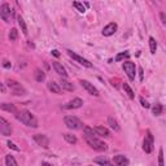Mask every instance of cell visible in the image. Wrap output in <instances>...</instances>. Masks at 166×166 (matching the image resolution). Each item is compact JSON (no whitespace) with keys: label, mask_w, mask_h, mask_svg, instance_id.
<instances>
[{"label":"cell","mask_w":166,"mask_h":166,"mask_svg":"<svg viewBox=\"0 0 166 166\" xmlns=\"http://www.w3.org/2000/svg\"><path fill=\"white\" fill-rule=\"evenodd\" d=\"M95 131H96V134H97V136H104V138L110 136V132H109V130H108L107 127H104V126H96Z\"/></svg>","instance_id":"2e32d148"},{"label":"cell","mask_w":166,"mask_h":166,"mask_svg":"<svg viewBox=\"0 0 166 166\" xmlns=\"http://www.w3.org/2000/svg\"><path fill=\"white\" fill-rule=\"evenodd\" d=\"M140 104H142V107L143 108H149V103L147 101V100H144V97H140Z\"/></svg>","instance_id":"e575fe53"},{"label":"cell","mask_w":166,"mask_h":166,"mask_svg":"<svg viewBox=\"0 0 166 166\" xmlns=\"http://www.w3.org/2000/svg\"><path fill=\"white\" fill-rule=\"evenodd\" d=\"M17 38H18V31H17V29H12L11 33H9V40L14 42Z\"/></svg>","instance_id":"4dcf8cb0"},{"label":"cell","mask_w":166,"mask_h":166,"mask_svg":"<svg viewBox=\"0 0 166 166\" xmlns=\"http://www.w3.org/2000/svg\"><path fill=\"white\" fill-rule=\"evenodd\" d=\"M66 52H68V55L70 56V57H72L73 60H75L77 62H79L81 65H83V66H86V68H92V62H90L88 60L83 59L82 56L77 55V53H74V52H73V51H70V49H68Z\"/></svg>","instance_id":"ba28073f"},{"label":"cell","mask_w":166,"mask_h":166,"mask_svg":"<svg viewBox=\"0 0 166 166\" xmlns=\"http://www.w3.org/2000/svg\"><path fill=\"white\" fill-rule=\"evenodd\" d=\"M108 125L110 126V127L114 130V131H117V132H120V131H121V127H120L118 122L113 118V117H108Z\"/></svg>","instance_id":"ffe728a7"},{"label":"cell","mask_w":166,"mask_h":166,"mask_svg":"<svg viewBox=\"0 0 166 166\" xmlns=\"http://www.w3.org/2000/svg\"><path fill=\"white\" fill-rule=\"evenodd\" d=\"M42 166H52V165L48 164V162H42Z\"/></svg>","instance_id":"ab89813d"},{"label":"cell","mask_w":166,"mask_h":166,"mask_svg":"<svg viewBox=\"0 0 166 166\" xmlns=\"http://www.w3.org/2000/svg\"><path fill=\"white\" fill-rule=\"evenodd\" d=\"M86 139V142L87 144L92 148V149L95 151H99V152H104V151H107L108 149V147H107V144L105 143H103V142H100L97 138H92V136H85Z\"/></svg>","instance_id":"7a4b0ae2"},{"label":"cell","mask_w":166,"mask_h":166,"mask_svg":"<svg viewBox=\"0 0 166 166\" xmlns=\"http://www.w3.org/2000/svg\"><path fill=\"white\" fill-rule=\"evenodd\" d=\"M123 90H125L126 95H127L130 99H134V97H135V95H134V91L131 90V87L127 85V83H123Z\"/></svg>","instance_id":"4316f807"},{"label":"cell","mask_w":166,"mask_h":166,"mask_svg":"<svg viewBox=\"0 0 166 166\" xmlns=\"http://www.w3.org/2000/svg\"><path fill=\"white\" fill-rule=\"evenodd\" d=\"M122 69L125 70V73L127 74V77H129V79L131 82H134L135 81V72H136V66H135V64L134 62H131V61H126V62L122 64Z\"/></svg>","instance_id":"277c9868"},{"label":"cell","mask_w":166,"mask_h":166,"mask_svg":"<svg viewBox=\"0 0 166 166\" xmlns=\"http://www.w3.org/2000/svg\"><path fill=\"white\" fill-rule=\"evenodd\" d=\"M64 122H65V125H66V127L70 129V130H79L82 127H85L82 123V121L78 120L77 117H73V116H66L64 118Z\"/></svg>","instance_id":"3957f363"},{"label":"cell","mask_w":166,"mask_h":166,"mask_svg":"<svg viewBox=\"0 0 166 166\" xmlns=\"http://www.w3.org/2000/svg\"><path fill=\"white\" fill-rule=\"evenodd\" d=\"M73 7H75V8H77V9H78V11H79L81 13H85V12H86V8H85V7H83V4H82V3L74 2V3H73Z\"/></svg>","instance_id":"1f68e13d"},{"label":"cell","mask_w":166,"mask_h":166,"mask_svg":"<svg viewBox=\"0 0 166 166\" xmlns=\"http://www.w3.org/2000/svg\"><path fill=\"white\" fill-rule=\"evenodd\" d=\"M0 109L2 110H5V112H9V113H17V109L13 104H8V103H3L0 104Z\"/></svg>","instance_id":"d6986e66"},{"label":"cell","mask_w":166,"mask_h":166,"mask_svg":"<svg viewBox=\"0 0 166 166\" xmlns=\"http://www.w3.org/2000/svg\"><path fill=\"white\" fill-rule=\"evenodd\" d=\"M83 131H85V136H92V138H97V134L94 127H88V126H85L83 127Z\"/></svg>","instance_id":"44dd1931"},{"label":"cell","mask_w":166,"mask_h":166,"mask_svg":"<svg viewBox=\"0 0 166 166\" xmlns=\"http://www.w3.org/2000/svg\"><path fill=\"white\" fill-rule=\"evenodd\" d=\"M12 9H11V5L8 3H3L2 7H0V17L5 21V22H9L11 21V17H12Z\"/></svg>","instance_id":"8992f818"},{"label":"cell","mask_w":166,"mask_h":166,"mask_svg":"<svg viewBox=\"0 0 166 166\" xmlns=\"http://www.w3.org/2000/svg\"><path fill=\"white\" fill-rule=\"evenodd\" d=\"M114 164L117 166H129L130 165V161L126 156L123 155H117L114 156Z\"/></svg>","instance_id":"5bb4252c"},{"label":"cell","mask_w":166,"mask_h":166,"mask_svg":"<svg viewBox=\"0 0 166 166\" xmlns=\"http://www.w3.org/2000/svg\"><path fill=\"white\" fill-rule=\"evenodd\" d=\"M0 132H2L4 136H8V135L12 134L11 125L8 123V122L5 121V118H3V117H0Z\"/></svg>","instance_id":"30bf717a"},{"label":"cell","mask_w":166,"mask_h":166,"mask_svg":"<svg viewBox=\"0 0 166 166\" xmlns=\"http://www.w3.org/2000/svg\"><path fill=\"white\" fill-rule=\"evenodd\" d=\"M16 118L20 122H22V123L26 125V126H30V127H38V120L29 110L18 112L16 114Z\"/></svg>","instance_id":"6da1fadb"},{"label":"cell","mask_w":166,"mask_h":166,"mask_svg":"<svg viewBox=\"0 0 166 166\" xmlns=\"http://www.w3.org/2000/svg\"><path fill=\"white\" fill-rule=\"evenodd\" d=\"M7 145H8V147H9V148H11V149H13V151H16V152H18V151H20V148H18V147H17V145H16V144H14V143H12V142H8V143H7Z\"/></svg>","instance_id":"836d02e7"},{"label":"cell","mask_w":166,"mask_h":166,"mask_svg":"<svg viewBox=\"0 0 166 166\" xmlns=\"http://www.w3.org/2000/svg\"><path fill=\"white\" fill-rule=\"evenodd\" d=\"M18 25H20V27H21V31L24 33V35H27V26H26L25 21H24V18L21 16L18 17Z\"/></svg>","instance_id":"d4e9b609"},{"label":"cell","mask_w":166,"mask_h":166,"mask_svg":"<svg viewBox=\"0 0 166 166\" xmlns=\"http://www.w3.org/2000/svg\"><path fill=\"white\" fill-rule=\"evenodd\" d=\"M95 162L99 164L100 166H113L107 158H104V157H97V158H95Z\"/></svg>","instance_id":"603a6c76"},{"label":"cell","mask_w":166,"mask_h":166,"mask_svg":"<svg viewBox=\"0 0 166 166\" xmlns=\"http://www.w3.org/2000/svg\"><path fill=\"white\" fill-rule=\"evenodd\" d=\"M152 112H153L155 116H160L162 113V105L161 104H155L153 108H152Z\"/></svg>","instance_id":"f1b7e54d"},{"label":"cell","mask_w":166,"mask_h":166,"mask_svg":"<svg viewBox=\"0 0 166 166\" xmlns=\"http://www.w3.org/2000/svg\"><path fill=\"white\" fill-rule=\"evenodd\" d=\"M149 47H151V53H156L157 51V43H156V39L155 38H149Z\"/></svg>","instance_id":"83f0119b"},{"label":"cell","mask_w":166,"mask_h":166,"mask_svg":"<svg viewBox=\"0 0 166 166\" xmlns=\"http://www.w3.org/2000/svg\"><path fill=\"white\" fill-rule=\"evenodd\" d=\"M3 66H4V68H11L12 65H11V62H9V61L4 60V61H3Z\"/></svg>","instance_id":"8d00e7d4"},{"label":"cell","mask_w":166,"mask_h":166,"mask_svg":"<svg viewBox=\"0 0 166 166\" xmlns=\"http://www.w3.org/2000/svg\"><path fill=\"white\" fill-rule=\"evenodd\" d=\"M52 66H53V69H55V72L59 74V75H61L62 78H66L68 77V73H66V70H65V68L61 65L60 62H52Z\"/></svg>","instance_id":"9a60e30c"},{"label":"cell","mask_w":166,"mask_h":166,"mask_svg":"<svg viewBox=\"0 0 166 166\" xmlns=\"http://www.w3.org/2000/svg\"><path fill=\"white\" fill-rule=\"evenodd\" d=\"M82 105H83V100L79 99V97H75V99L70 100L68 104H65L64 109H78V108H81Z\"/></svg>","instance_id":"4fadbf2b"},{"label":"cell","mask_w":166,"mask_h":166,"mask_svg":"<svg viewBox=\"0 0 166 166\" xmlns=\"http://www.w3.org/2000/svg\"><path fill=\"white\" fill-rule=\"evenodd\" d=\"M117 29H118V26H117L116 22L108 24L103 29V35H104V37H110V35H113V34L117 31Z\"/></svg>","instance_id":"7c38bea8"},{"label":"cell","mask_w":166,"mask_h":166,"mask_svg":"<svg viewBox=\"0 0 166 166\" xmlns=\"http://www.w3.org/2000/svg\"><path fill=\"white\" fill-rule=\"evenodd\" d=\"M34 77H35V81L37 82H43L46 79V74L43 73L40 69H37L35 73H34Z\"/></svg>","instance_id":"7402d4cb"},{"label":"cell","mask_w":166,"mask_h":166,"mask_svg":"<svg viewBox=\"0 0 166 166\" xmlns=\"http://www.w3.org/2000/svg\"><path fill=\"white\" fill-rule=\"evenodd\" d=\"M79 83H81L82 87H83V88H85L90 95H92V96H99V95H100V94H99V90L96 88L92 83H90L88 81H83V79H82Z\"/></svg>","instance_id":"9c48e42d"},{"label":"cell","mask_w":166,"mask_h":166,"mask_svg":"<svg viewBox=\"0 0 166 166\" xmlns=\"http://www.w3.org/2000/svg\"><path fill=\"white\" fill-rule=\"evenodd\" d=\"M138 70H139V79H140V82H143V79H144V72H143V68H139Z\"/></svg>","instance_id":"d590c367"},{"label":"cell","mask_w":166,"mask_h":166,"mask_svg":"<svg viewBox=\"0 0 166 166\" xmlns=\"http://www.w3.org/2000/svg\"><path fill=\"white\" fill-rule=\"evenodd\" d=\"M88 166H90V165H88Z\"/></svg>","instance_id":"60d3db41"},{"label":"cell","mask_w":166,"mask_h":166,"mask_svg":"<svg viewBox=\"0 0 166 166\" xmlns=\"http://www.w3.org/2000/svg\"><path fill=\"white\" fill-rule=\"evenodd\" d=\"M34 140L37 142L38 145H40L43 148H48V145H49V139H48L46 135H43V134L34 135Z\"/></svg>","instance_id":"8fae6325"},{"label":"cell","mask_w":166,"mask_h":166,"mask_svg":"<svg viewBox=\"0 0 166 166\" xmlns=\"http://www.w3.org/2000/svg\"><path fill=\"white\" fill-rule=\"evenodd\" d=\"M52 55H53L55 57H59V56H60V53H59L57 49H53V51H52Z\"/></svg>","instance_id":"f35d334b"},{"label":"cell","mask_w":166,"mask_h":166,"mask_svg":"<svg viewBox=\"0 0 166 166\" xmlns=\"http://www.w3.org/2000/svg\"><path fill=\"white\" fill-rule=\"evenodd\" d=\"M60 87H61L62 90L70 91V92H72V91H74V88H75L73 83H70L68 79H65V78H64V79H61V82H60Z\"/></svg>","instance_id":"e0dca14e"},{"label":"cell","mask_w":166,"mask_h":166,"mask_svg":"<svg viewBox=\"0 0 166 166\" xmlns=\"http://www.w3.org/2000/svg\"><path fill=\"white\" fill-rule=\"evenodd\" d=\"M130 57V53L127 51H125V52H122V53H118L116 56V61H122V60H125V59H129Z\"/></svg>","instance_id":"f546056e"},{"label":"cell","mask_w":166,"mask_h":166,"mask_svg":"<svg viewBox=\"0 0 166 166\" xmlns=\"http://www.w3.org/2000/svg\"><path fill=\"white\" fill-rule=\"evenodd\" d=\"M160 17H161V20H162V22L166 25V14H165V13H161Z\"/></svg>","instance_id":"74e56055"},{"label":"cell","mask_w":166,"mask_h":166,"mask_svg":"<svg viewBox=\"0 0 166 166\" xmlns=\"http://www.w3.org/2000/svg\"><path fill=\"white\" fill-rule=\"evenodd\" d=\"M143 149L145 153H151L153 151V135L149 130L147 131V136L144 139V143H143Z\"/></svg>","instance_id":"52a82bcc"},{"label":"cell","mask_w":166,"mask_h":166,"mask_svg":"<svg viewBox=\"0 0 166 166\" xmlns=\"http://www.w3.org/2000/svg\"><path fill=\"white\" fill-rule=\"evenodd\" d=\"M7 85H8V87L11 88V91H12V94L13 95H16V96H21V95H25L26 94V90L22 86H21V83H18V82H16V81H8L7 82Z\"/></svg>","instance_id":"5b68a950"},{"label":"cell","mask_w":166,"mask_h":166,"mask_svg":"<svg viewBox=\"0 0 166 166\" xmlns=\"http://www.w3.org/2000/svg\"><path fill=\"white\" fill-rule=\"evenodd\" d=\"M158 166H164V151H162V148L158 151Z\"/></svg>","instance_id":"d6a6232c"},{"label":"cell","mask_w":166,"mask_h":166,"mask_svg":"<svg viewBox=\"0 0 166 166\" xmlns=\"http://www.w3.org/2000/svg\"><path fill=\"white\" fill-rule=\"evenodd\" d=\"M64 139L69 144H75L77 143V136L75 135H72V134H64Z\"/></svg>","instance_id":"484cf974"},{"label":"cell","mask_w":166,"mask_h":166,"mask_svg":"<svg viewBox=\"0 0 166 166\" xmlns=\"http://www.w3.org/2000/svg\"><path fill=\"white\" fill-rule=\"evenodd\" d=\"M5 165L7 166H18L17 165V161L14 160V157H13L12 155H8L5 157Z\"/></svg>","instance_id":"cb8c5ba5"},{"label":"cell","mask_w":166,"mask_h":166,"mask_svg":"<svg viewBox=\"0 0 166 166\" xmlns=\"http://www.w3.org/2000/svg\"><path fill=\"white\" fill-rule=\"evenodd\" d=\"M47 87H48V90L52 91L53 94H61V87H60L59 83H56V82H52V81H51V82H48Z\"/></svg>","instance_id":"ac0fdd59"}]
</instances>
